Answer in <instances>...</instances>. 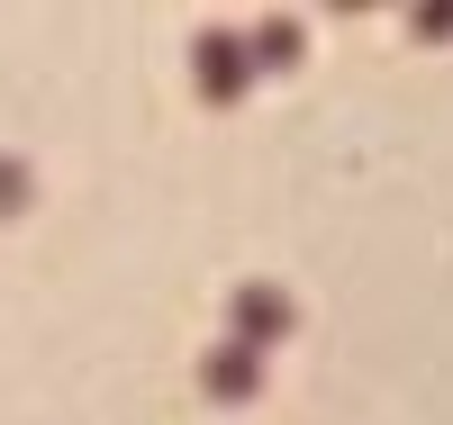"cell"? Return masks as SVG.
Instances as JSON below:
<instances>
[{
    "label": "cell",
    "instance_id": "1",
    "mask_svg": "<svg viewBox=\"0 0 453 425\" xmlns=\"http://www.w3.org/2000/svg\"><path fill=\"white\" fill-rule=\"evenodd\" d=\"M281 335H299V307H290V290H273V281L226 290V344H245V353H273Z\"/></svg>",
    "mask_w": 453,
    "mask_h": 425
},
{
    "label": "cell",
    "instance_id": "2",
    "mask_svg": "<svg viewBox=\"0 0 453 425\" xmlns=\"http://www.w3.org/2000/svg\"><path fill=\"white\" fill-rule=\"evenodd\" d=\"M191 82H200V100H245V91H254V64H245V36H226V27H209L200 46H191Z\"/></svg>",
    "mask_w": 453,
    "mask_h": 425
},
{
    "label": "cell",
    "instance_id": "3",
    "mask_svg": "<svg viewBox=\"0 0 453 425\" xmlns=\"http://www.w3.org/2000/svg\"><path fill=\"white\" fill-rule=\"evenodd\" d=\"M200 390H209L218 407L263 398V353H245V344H209V353H200Z\"/></svg>",
    "mask_w": 453,
    "mask_h": 425
},
{
    "label": "cell",
    "instance_id": "4",
    "mask_svg": "<svg viewBox=\"0 0 453 425\" xmlns=\"http://www.w3.org/2000/svg\"><path fill=\"white\" fill-rule=\"evenodd\" d=\"M245 64H273V72L299 64V27H290V19H263V27L245 36Z\"/></svg>",
    "mask_w": 453,
    "mask_h": 425
},
{
    "label": "cell",
    "instance_id": "5",
    "mask_svg": "<svg viewBox=\"0 0 453 425\" xmlns=\"http://www.w3.org/2000/svg\"><path fill=\"white\" fill-rule=\"evenodd\" d=\"M36 200V181H27V163H19V154H0V217H19Z\"/></svg>",
    "mask_w": 453,
    "mask_h": 425
}]
</instances>
